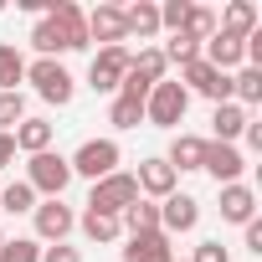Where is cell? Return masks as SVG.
<instances>
[{"mask_svg": "<svg viewBox=\"0 0 262 262\" xmlns=\"http://www.w3.org/2000/svg\"><path fill=\"white\" fill-rule=\"evenodd\" d=\"M201 62H211L216 72H231V67H247V52H242V41H236V36L216 31V36L201 47Z\"/></svg>", "mask_w": 262, "mask_h": 262, "instance_id": "2e32d148", "label": "cell"}, {"mask_svg": "<svg viewBox=\"0 0 262 262\" xmlns=\"http://www.w3.org/2000/svg\"><path fill=\"white\" fill-rule=\"evenodd\" d=\"M201 170H206L216 185H236V180H242V170H247V160H242V149H236V144H216V139H206Z\"/></svg>", "mask_w": 262, "mask_h": 262, "instance_id": "ba28073f", "label": "cell"}, {"mask_svg": "<svg viewBox=\"0 0 262 262\" xmlns=\"http://www.w3.org/2000/svg\"><path fill=\"white\" fill-rule=\"evenodd\" d=\"M185 108H190V93L180 88V82H155L149 88V98H144V123H155V128H175L180 118H185Z\"/></svg>", "mask_w": 262, "mask_h": 262, "instance_id": "3957f363", "label": "cell"}, {"mask_svg": "<svg viewBox=\"0 0 262 262\" xmlns=\"http://www.w3.org/2000/svg\"><path fill=\"white\" fill-rule=\"evenodd\" d=\"M185 16H190V0H165V6H160V31H180L185 26Z\"/></svg>", "mask_w": 262, "mask_h": 262, "instance_id": "d6a6232c", "label": "cell"}, {"mask_svg": "<svg viewBox=\"0 0 262 262\" xmlns=\"http://www.w3.org/2000/svg\"><path fill=\"white\" fill-rule=\"evenodd\" d=\"M190 262H231V247H221V242L211 236V242H201V247H195V257H190Z\"/></svg>", "mask_w": 262, "mask_h": 262, "instance_id": "836d02e7", "label": "cell"}, {"mask_svg": "<svg viewBox=\"0 0 262 262\" xmlns=\"http://www.w3.org/2000/svg\"><path fill=\"white\" fill-rule=\"evenodd\" d=\"M231 103H236V108L262 103V67H236V77H231Z\"/></svg>", "mask_w": 262, "mask_h": 262, "instance_id": "d4e9b609", "label": "cell"}, {"mask_svg": "<svg viewBox=\"0 0 262 262\" xmlns=\"http://www.w3.org/2000/svg\"><path fill=\"white\" fill-rule=\"evenodd\" d=\"M123 262H175V247L165 231H144V236H128Z\"/></svg>", "mask_w": 262, "mask_h": 262, "instance_id": "9a60e30c", "label": "cell"}, {"mask_svg": "<svg viewBox=\"0 0 262 262\" xmlns=\"http://www.w3.org/2000/svg\"><path fill=\"white\" fill-rule=\"evenodd\" d=\"M180 31H185L190 41H201V47H206V41L216 36V16H211L206 6H190V16H185V26H180Z\"/></svg>", "mask_w": 262, "mask_h": 262, "instance_id": "4dcf8cb0", "label": "cell"}, {"mask_svg": "<svg viewBox=\"0 0 262 262\" xmlns=\"http://www.w3.org/2000/svg\"><path fill=\"white\" fill-rule=\"evenodd\" d=\"M123 31H128V36H139V41L160 36V6H155V0H139V6H123Z\"/></svg>", "mask_w": 262, "mask_h": 262, "instance_id": "ac0fdd59", "label": "cell"}, {"mask_svg": "<svg viewBox=\"0 0 262 262\" xmlns=\"http://www.w3.org/2000/svg\"><path fill=\"white\" fill-rule=\"evenodd\" d=\"M41 262H82V252L67 247V242H57V247H41Z\"/></svg>", "mask_w": 262, "mask_h": 262, "instance_id": "e575fe53", "label": "cell"}, {"mask_svg": "<svg viewBox=\"0 0 262 262\" xmlns=\"http://www.w3.org/2000/svg\"><path fill=\"white\" fill-rule=\"evenodd\" d=\"M216 31H226V36L247 41V36L257 31V6H252V0H231V6H226V16L216 21Z\"/></svg>", "mask_w": 262, "mask_h": 262, "instance_id": "d6986e66", "label": "cell"}, {"mask_svg": "<svg viewBox=\"0 0 262 262\" xmlns=\"http://www.w3.org/2000/svg\"><path fill=\"white\" fill-rule=\"evenodd\" d=\"M0 262H41V242L36 236H6Z\"/></svg>", "mask_w": 262, "mask_h": 262, "instance_id": "f546056e", "label": "cell"}, {"mask_svg": "<svg viewBox=\"0 0 262 262\" xmlns=\"http://www.w3.org/2000/svg\"><path fill=\"white\" fill-rule=\"evenodd\" d=\"M108 123H113V128H139V123H144V103L118 93V98H113V108H108Z\"/></svg>", "mask_w": 262, "mask_h": 262, "instance_id": "83f0119b", "label": "cell"}, {"mask_svg": "<svg viewBox=\"0 0 262 262\" xmlns=\"http://www.w3.org/2000/svg\"><path fill=\"white\" fill-rule=\"evenodd\" d=\"M6 165H16V139L0 134V170H6Z\"/></svg>", "mask_w": 262, "mask_h": 262, "instance_id": "d590c367", "label": "cell"}, {"mask_svg": "<svg viewBox=\"0 0 262 262\" xmlns=\"http://www.w3.org/2000/svg\"><path fill=\"white\" fill-rule=\"evenodd\" d=\"M180 88L185 93H201V98H211V103H231V72H216L211 62H190V67H180Z\"/></svg>", "mask_w": 262, "mask_h": 262, "instance_id": "52a82bcc", "label": "cell"}, {"mask_svg": "<svg viewBox=\"0 0 262 262\" xmlns=\"http://www.w3.org/2000/svg\"><path fill=\"white\" fill-rule=\"evenodd\" d=\"M118 226L128 231V236H144V231H160V201H134V206H128L123 216H118Z\"/></svg>", "mask_w": 262, "mask_h": 262, "instance_id": "ffe728a7", "label": "cell"}, {"mask_svg": "<svg viewBox=\"0 0 262 262\" xmlns=\"http://www.w3.org/2000/svg\"><path fill=\"white\" fill-rule=\"evenodd\" d=\"M31 47H36L41 57H52V62H57L62 52H72V47H67V36H62V26H57L52 16H41V21L31 26Z\"/></svg>", "mask_w": 262, "mask_h": 262, "instance_id": "603a6c76", "label": "cell"}, {"mask_svg": "<svg viewBox=\"0 0 262 262\" xmlns=\"http://www.w3.org/2000/svg\"><path fill=\"white\" fill-rule=\"evenodd\" d=\"M11 139H16V149H21V155H47V149H52V139H57V128H52L47 118H21V123L11 128Z\"/></svg>", "mask_w": 262, "mask_h": 262, "instance_id": "e0dca14e", "label": "cell"}, {"mask_svg": "<svg viewBox=\"0 0 262 262\" xmlns=\"http://www.w3.org/2000/svg\"><path fill=\"white\" fill-rule=\"evenodd\" d=\"M201 155H206V139H195V134H175L165 165H170L175 175H180V170H201Z\"/></svg>", "mask_w": 262, "mask_h": 262, "instance_id": "44dd1931", "label": "cell"}, {"mask_svg": "<svg viewBox=\"0 0 262 262\" xmlns=\"http://www.w3.org/2000/svg\"><path fill=\"white\" fill-rule=\"evenodd\" d=\"M21 118H26V98H21V88H16V93H0V134H11Z\"/></svg>", "mask_w": 262, "mask_h": 262, "instance_id": "1f68e13d", "label": "cell"}, {"mask_svg": "<svg viewBox=\"0 0 262 262\" xmlns=\"http://www.w3.org/2000/svg\"><path fill=\"white\" fill-rule=\"evenodd\" d=\"M242 139H247L252 149H262V123H257V118H247V128H242Z\"/></svg>", "mask_w": 262, "mask_h": 262, "instance_id": "8d00e7d4", "label": "cell"}, {"mask_svg": "<svg viewBox=\"0 0 262 262\" xmlns=\"http://www.w3.org/2000/svg\"><path fill=\"white\" fill-rule=\"evenodd\" d=\"M26 185L36 190V201H41V195H47V201H62V190L72 185V165H67V155H57V149L31 155V165H26Z\"/></svg>", "mask_w": 262, "mask_h": 262, "instance_id": "6da1fadb", "label": "cell"}, {"mask_svg": "<svg viewBox=\"0 0 262 262\" xmlns=\"http://www.w3.org/2000/svg\"><path fill=\"white\" fill-rule=\"evenodd\" d=\"M26 82L36 88V98H47V103H57V108H67L72 93H77L72 72H67L62 62H52V57H36V62L26 67Z\"/></svg>", "mask_w": 262, "mask_h": 262, "instance_id": "7a4b0ae2", "label": "cell"}, {"mask_svg": "<svg viewBox=\"0 0 262 262\" xmlns=\"http://www.w3.org/2000/svg\"><path fill=\"white\" fill-rule=\"evenodd\" d=\"M16 82H26V57L11 41H0V93H16Z\"/></svg>", "mask_w": 262, "mask_h": 262, "instance_id": "484cf974", "label": "cell"}, {"mask_svg": "<svg viewBox=\"0 0 262 262\" xmlns=\"http://www.w3.org/2000/svg\"><path fill=\"white\" fill-rule=\"evenodd\" d=\"M160 52H165V62H170V67H190V62L201 57V41H190L185 31H175V36H170Z\"/></svg>", "mask_w": 262, "mask_h": 262, "instance_id": "f1b7e54d", "label": "cell"}, {"mask_svg": "<svg viewBox=\"0 0 262 262\" xmlns=\"http://www.w3.org/2000/svg\"><path fill=\"white\" fill-rule=\"evenodd\" d=\"M47 16L62 26V36H67L72 52L93 47V41H88V11H82V6H72V0H47Z\"/></svg>", "mask_w": 262, "mask_h": 262, "instance_id": "8fae6325", "label": "cell"}, {"mask_svg": "<svg viewBox=\"0 0 262 262\" xmlns=\"http://www.w3.org/2000/svg\"><path fill=\"white\" fill-rule=\"evenodd\" d=\"M128 62H134L128 47H98V57H93V67H88V88H93V93H118Z\"/></svg>", "mask_w": 262, "mask_h": 262, "instance_id": "8992f818", "label": "cell"}, {"mask_svg": "<svg viewBox=\"0 0 262 262\" xmlns=\"http://www.w3.org/2000/svg\"><path fill=\"white\" fill-rule=\"evenodd\" d=\"M247 252H262V221H247Z\"/></svg>", "mask_w": 262, "mask_h": 262, "instance_id": "74e56055", "label": "cell"}, {"mask_svg": "<svg viewBox=\"0 0 262 262\" xmlns=\"http://www.w3.org/2000/svg\"><path fill=\"white\" fill-rule=\"evenodd\" d=\"M195 221H201V201L195 195H165L160 201V231L165 236H180V231H195Z\"/></svg>", "mask_w": 262, "mask_h": 262, "instance_id": "30bf717a", "label": "cell"}, {"mask_svg": "<svg viewBox=\"0 0 262 262\" xmlns=\"http://www.w3.org/2000/svg\"><path fill=\"white\" fill-rule=\"evenodd\" d=\"M175 180H180V175H175L165 160H144L139 175H134V185H139L144 201H165V195H175Z\"/></svg>", "mask_w": 262, "mask_h": 262, "instance_id": "4fadbf2b", "label": "cell"}, {"mask_svg": "<svg viewBox=\"0 0 262 262\" xmlns=\"http://www.w3.org/2000/svg\"><path fill=\"white\" fill-rule=\"evenodd\" d=\"M36 242H47V247H57V242H67V231L77 226V216H72V206H62V201H36Z\"/></svg>", "mask_w": 262, "mask_h": 262, "instance_id": "9c48e42d", "label": "cell"}, {"mask_svg": "<svg viewBox=\"0 0 262 262\" xmlns=\"http://www.w3.org/2000/svg\"><path fill=\"white\" fill-rule=\"evenodd\" d=\"M77 226H82V236H88V242H98V247H108V242H118V236H123L118 216H103V211H82V216H77Z\"/></svg>", "mask_w": 262, "mask_h": 262, "instance_id": "cb8c5ba5", "label": "cell"}, {"mask_svg": "<svg viewBox=\"0 0 262 262\" xmlns=\"http://www.w3.org/2000/svg\"><path fill=\"white\" fill-rule=\"evenodd\" d=\"M0 247H6V231H0Z\"/></svg>", "mask_w": 262, "mask_h": 262, "instance_id": "f35d334b", "label": "cell"}, {"mask_svg": "<svg viewBox=\"0 0 262 262\" xmlns=\"http://www.w3.org/2000/svg\"><path fill=\"white\" fill-rule=\"evenodd\" d=\"M0 211H11V216H26V211H36V190H31L26 180H11L6 190H0Z\"/></svg>", "mask_w": 262, "mask_h": 262, "instance_id": "4316f807", "label": "cell"}, {"mask_svg": "<svg viewBox=\"0 0 262 262\" xmlns=\"http://www.w3.org/2000/svg\"><path fill=\"white\" fill-rule=\"evenodd\" d=\"M118 160H123V149H118V139H88L67 165H72V175H82V180H103V175H113L118 170Z\"/></svg>", "mask_w": 262, "mask_h": 262, "instance_id": "5b68a950", "label": "cell"}, {"mask_svg": "<svg viewBox=\"0 0 262 262\" xmlns=\"http://www.w3.org/2000/svg\"><path fill=\"white\" fill-rule=\"evenodd\" d=\"M221 221H231V226H247V221H257V190L252 185H221Z\"/></svg>", "mask_w": 262, "mask_h": 262, "instance_id": "5bb4252c", "label": "cell"}, {"mask_svg": "<svg viewBox=\"0 0 262 262\" xmlns=\"http://www.w3.org/2000/svg\"><path fill=\"white\" fill-rule=\"evenodd\" d=\"M88 41L123 47V41H128V31H123V6H98V11H88Z\"/></svg>", "mask_w": 262, "mask_h": 262, "instance_id": "7c38bea8", "label": "cell"}, {"mask_svg": "<svg viewBox=\"0 0 262 262\" xmlns=\"http://www.w3.org/2000/svg\"><path fill=\"white\" fill-rule=\"evenodd\" d=\"M139 201V185H134V175H123V170H113V175H103L98 185H93V195H88V211H103V216H123L128 206Z\"/></svg>", "mask_w": 262, "mask_h": 262, "instance_id": "277c9868", "label": "cell"}, {"mask_svg": "<svg viewBox=\"0 0 262 262\" xmlns=\"http://www.w3.org/2000/svg\"><path fill=\"white\" fill-rule=\"evenodd\" d=\"M211 128H216V144H231V139H242V128H247V108H236V103H216V113H211Z\"/></svg>", "mask_w": 262, "mask_h": 262, "instance_id": "7402d4cb", "label": "cell"}]
</instances>
